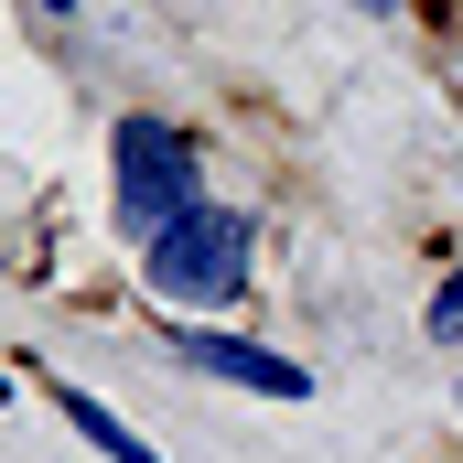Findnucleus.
Segmentation results:
<instances>
[{"label": "nucleus", "mask_w": 463, "mask_h": 463, "mask_svg": "<svg viewBox=\"0 0 463 463\" xmlns=\"http://www.w3.org/2000/svg\"><path fill=\"white\" fill-rule=\"evenodd\" d=\"M109 205H118V237H129V248H151L184 205H205V151H194L184 118L129 109L109 129Z\"/></svg>", "instance_id": "f257e3e1"}, {"label": "nucleus", "mask_w": 463, "mask_h": 463, "mask_svg": "<svg viewBox=\"0 0 463 463\" xmlns=\"http://www.w3.org/2000/svg\"><path fill=\"white\" fill-rule=\"evenodd\" d=\"M248 248H259V216L248 205H184L173 227L140 248V280L173 313H216V302H237V280H248Z\"/></svg>", "instance_id": "f03ea898"}, {"label": "nucleus", "mask_w": 463, "mask_h": 463, "mask_svg": "<svg viewBox=\"0 0 463 463\" xmlns=\"http://www.w3.org/2000/svg\"><path fill=\"white\" fill-rule=\"evenodd\" d=\"M173 355L194 366V377H227V388H248V399H313V377L291 366V355H269V345H248V335H227V324H205V313H184V335H173Z\"/></svg>", "instance_id": "7ed1b4c3"}, {"label": "nucleus", "mask_w": 463, "mask_h": 463, "mask_svg": "<svg viewBox=\"0 0 463 463\" xmlns=\"http://www.w3.org/2000/svg\"><path fill=\"white\" fill-rule=\"evenodd\" d=\"M54 410H65V420H76V431H87L109 463H162V453H151V442H140V431L109 410V399H98V388H54Z\"/></svg>", "instance_id": "20e7f679"}, {"label": "nucleus", "mask_w": 463, "mask_h": 463, "mask_svg": "<svg viewBox=\"0 0 463 463\" xmlns=\"http://www.w3.org/2000/svg\"><path fill=\"white\" fill-rule=\"evenodd\" d=\"M431 345H463V269L431 291Z\"/></svg>", "instance_id": "39448f33"}, {"label": "nucleus", "mask_w": 463, "mask_h": 463, "mask_svg": "<svg viewBox=\"0 0 463 463\" xmlns=\"http://www.w3.org/2000/svg\"><path fill=\"white\" fill-rule=\"evenodd\" d=\"M355 11H377V22H388V11H410V0H355Z\"/></svg>", "instance_id": "423d86ee"}, {"label": "nucleus", "mask_w": 463, "mask_h": 463, "mask_svg": "<svg viewBox=\"0 0 463 463\" xmlns=\"http://www.w3.org/2000/svg\"><path fill=\"white\" fill-rule=\"evenodd\" d=\"M33 11H54V22H65V11H76V0H33Z\"/></svg>", "instance_id": "0eeeda50"}, {"label": "nucleus", "mask_w": 463, "mask_h": 463, "mask_svg": "<svg viewBox=\"0 0 463 463\" xmlns=\"http://www.w3.org/2000/svg\"><path fill=\"white\" fill-rule=\"evenodd\" d=\"M0 399H11V377H0Z\"/></svg>", "instance_id": "6e6552de"}]
</instances>
